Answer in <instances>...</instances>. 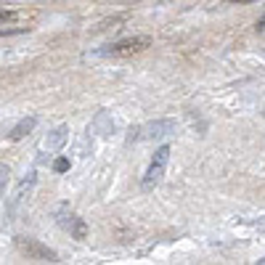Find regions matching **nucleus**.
Here are the masks:
<instances>
[{
    "instance_id": "11",
    "label": "nucleus",
    "mask_w": 265,
    "mask_h": 265,
    "mask_svg": "<svg viewBox=\"0 0 265 265\" xmlns=\"http://www.w3.org/2000/svg\"><path fill=\"white\" fill-rule=\"evenodd\" d=\"M24 29H0V37H8V34H21Z\"/></svg>"
},
{
    "instance_id": "3",
    "label": "nucleus",
    "mask_w": 265,
    "mask_h": 265,
    "mask_svg": "<svg viewBox=\"0 0 265 265\" xmlns=\"http://www.w3.org/2000/svg\"><path fill=\"white\" fill-rule=\"evenodd\" d=\"M56 223H59L69 236H74V239H80V241L88 236V225H85V220H83V217H80L77 212L69 210L66 204H61L59 210H56Z\"/></svg>"
},
{
    "instance_id": "10",
    "label": "nucleus",
    "mask_w": 265,
    "mask_h": 265,
    "mask_svg": "<svg viewBox=\"0 0 265 265\" xmlns=\"http://www.w3.org/2000/svg\"><path fill=\"white\" fill-rule=\"evenodd\" d=\"M16 14H11V11H0V24H6V21H14Z\"/></svg>"
},
{
    "instance_id": "9",
    "label": "nucleus",
    "mask_w": 265,
    "mask_h": 265,
    "mask_svg": "<svg viewBox=\"0 0 265 265\" xmlns=\"http://www.w3.org/2000/svg\"><path fill=\"white\" fill-rule=\"evenodd\" d=\"M53 170H56V172H66V170H69V159H64V157L56 159V162H53Z\"/></svg>"
},
{
    "instance_id": "2",
    "label": "nucleus",
    "mask_w": 265,
    "mask_h": 265,
    "mask_svg": "<svg viewBox=\"0 0 265 265\" xmlns=\"http://www.w3.org/2000/svg\"><path fill=\"white\" fill-rule=\"evenodd\" d=\"M170 154H172L170 146H159L154 152L152 162H148V167L143 172V183H141L143 191H152V188H157L159 183H162L165 172H167V165H170Z\"/></svg>"
},
{
    "instance_id": "4",
    "label": "nucleus",
    "mask_w": 265,
    "mask_h": 265,
    "mask_svg": "<svg viewBox=\"0 0 265 265\" xmlns=\"http://www.w3.org/2000/svg\"><path fill=\"white\" fill-rule=\"evenodd\" d=\"M175 130H178L175 120H154L138 128V141H162L167 135H175Z\"/></svg>"
},
{
    "instance_id": "6",
    "label": "nucleus",
    "mask_w": 265,
    "mask_h": 265,
    "mask_svg": "<svg viewBox=\"0 0 265 265\" xmlns=\"http://www.w3.org/2000/svg\"><path fill=\"white\" fill-rule=\"evenodd\" d=\"M34 183H37V172L29 170V172H27V178H21V180H19V186L14 188V197H11V207H16V204L24 202V199L29 197V194H32Z\"/></svg>"
},
{
    "instance_id": "1",
    "label": "nucleus",
    "mask_w": 265,
    "mask_h": 265,
    "mask_svg": "<svg viewBox=\"0 0 265 265\" xmlns=\"http://www.w3.org/2000/svg\"><path fill=\"white\" fill-rule=\"evenodd\" d=\"M148 43H152L148 37H125V40H117V43L103 45V48L90 51L88 56H93V59H120V56H130V53L143 51Z\"/></svg>"
},
{
    "instance_id": "12",
    "label": "nucleus",
    "mask_w": 265,
    "mask_h": 265,
    "mask_svg": "<svg viewBox=\"0 0 265 265\" xmlns=\"http://www.w3.org/2000/svg\"><path fill=\"white\" fill-rule=\"evenodd\" d=\"M228 3H257V0H228Z\"/></svg>"
},
{
    "instance_id": "8",
    "label": "nucleus",
    "mask_w": 265,
    "mask_h": 265,
    "mask_svg": "<svg viewBox=\"0 0 265 265\" xmlns=\"http://www.w3.org/2000/svg\"><path fill=\"white\" fill-rule=\"evenodd\" d=\"M8 180H11V167H8V165H0V197L6 194Z\"/></svg>"
},
{
    "instance_id": "5",
    "label": "nucleus",
    "mask_w": 265,
    "mask_h": 265,
    "mask_svg": "<svg viewBox=\"0 0 265 265\" xmlns=\"http://www.w3.org/2000/svg\"><path fill=\"white\" fill-rule=\"evenodd\" d=\"M66 138H69V128H66V125H59V128H53L48 135H45V141H43V152H48V154L61 152L64 143H66Z\"/></svg>"
},
{
    "instance_id": "7",
    "label": "nucleus",
    "mask_w": 265,
    "mask_h": 265,
    "mask_svg": "<svg viewBox=\"0 0 265 265\" xmlns=\"http://www.w3.org/2000/svg\"><path fill=\"white\" fill-rule=\"evenodd\" d=\"M34 125H37V117H24V120H19L14 125V130H11V141H21V138H27L32 130H34Z\"/></svg>"
}]
</instances>
